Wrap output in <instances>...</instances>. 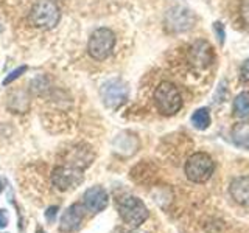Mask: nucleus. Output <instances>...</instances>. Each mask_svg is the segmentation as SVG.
Returning <instances> with one entry per match:
<instances>
[{"mask_svg":"<svg viewBox=\"0 0 249 233\" xmlns=\"http://www.w3.org/2000/svg\"><path fill=\"white\" fill-rule=\"evenodd\" d=\"M154 104L159 114L165 116L176 115L182 107V95L176 84L162 81L154 90Z\"/></svg>","mask_w":249,"mask_h":233,"instance_id":"obj_1","label":"nucleus"},{"mask_svg":"<svg viewBox=\"0 0 249 233\" xmlns=\"http://www.w3.org/2000/svg\"><path fill=\"white\" fill-rule=\"evenodd\" d=\"M185 176L193 183H204L212 177L215 162L207 152H195L185 162Z\"/></svg>","mask_w":249,"mask_h":233,"instance_id":"obj_2","label":"nucleus"},{"mask_svg":"<svg viewBox=\"0 0 249 233\" xmlns=\"http://www.w3.org/2000/svg\"><path fill=\"white\" fill-rule=\"evenodd\" d=\"M61 11L53 0H36L31 6L30 20L39 30H52L58 25Z\"/></svg>","mask_w":249,"mask_h":233,"instance_id":"obj_3","label":"nucleus"},{"mask_svg":"<svg viewBox=\"0 0 249 233\" xmlns=\"http://www.w3.org/2000/svg\"><path fill=\"white\" fill-rule=\"evenodd\" d=\"M115 47V34L112 30L106 27L92 31L88 41V53L95 61H105L112 54Z\"/></svg>","mask_w":249,"mask_h":233,"instance_id":"obj_4","label":"nucleus"},{"mask_svg":"<svg viewBox=\"0 0 249 233\" xmlns=\"http://www.w3.org/2000/svg\"><path fill=\"white\" fill-rule=\"evenodd\" d=\"M117 208L124 224L136 229L140 227L148 217V208L139 198L136 196H123L117 202Z\"/></svg>","mask_w":249,"mask_h":233,"instance_id":"obj_5","label":"nucleus"},{"mask_svg":"<svg viewBox=\"0 0 249 233\" xmlns=\"http://www.w3.org/2000/svg\"><path fill=\"white\" fill-rule=\"evenodd\" d=\"M101 100L106 107L109 109H119L123 106L128 100V84L120 78H114V80L106 81L101 85Z\"/></svg>","mask_w":249,"mask_h":233,"instance_id":"obj_6","label":"nucleus"},{"mask_svg":"<svg viewBox=\"0 0 249 233\" xmlns=\"http://www.w3.org/2000/svg\"><path fill=\"white\" fill-rule=\"evenodd\" d=\"M52 182L58 190H72L83 182V169L70 165L56 166L52 173Z\"/></svg>","mask_w":249,"mask_h":233,"instance_id":"obj_7","label":"nucleus"},{"mask_svg":"<svg viewBox=\"0 0 249 233\" xmlns=\"http://www.w3.org/2000/svg\"><path fill=\"white\" fill-rule=\"evenodd\" d=\"M213 49L210 42L204 41V39H198L195 41L190 49H189V62L195 67V68H199V70H204L207 67L212 66L213 62Z\"/></svg>","mask_w":249,"mask_h":233,"instance_id":"obj_8","label":"nucleus"},{"mask_svg":"<svg viewBox=\"0 0 249 233\" xmlns=\"http://www.w3.org/2000/svg\"><path fill=\"white\" fill-rule=\"evenodd\" d=\"M195 20H196V17H195L190 10L182 6H175L167 13L165 25L167 30L171 31V33H181V31L190 30Z\"/></svg>","mask_w":249,"mask_h":233,"instance_id":"obj_9","label":"nucleus"},{"mask_svg":"<svg viewBox=\"0 0 249 233\" xmlns=\"http://www.w3.org/2000/svg\"><path fill=\"white\" fill-rule=\"evenodd\" d=\"M83 200H84V207L88 208L89 212L100 213L107 207L109 198L105 188H101V186H92V188H89L84 193Z\"/></svg>","mask_w":249,"mask_h":233,"instance_id":"obj_10","label":"nucleus"},{"mask_svg":"<svg viewBox=\"0 0 249 233\" xmlns=\"http://www.w3.org/2000/svg\"><path fill=\"white\" fill-rule=\"evenodd\" d=\"M92 151L89 146L86 145H75L73 148H70V150L66 151V165H70V166H75V168H86L89 166L92 163Z\"/></svg>","mask_w":249,"mask_h":233,"instance_id":"obj_11","label":"nucleus"},{"mask_svg":"<svg viewBox=\"0 0 249 233\" xmlns=\"http://www.w3.org/2000/svg\"><path fill=\"white\" fill-rule=\"evenodd\" d=\"M84 219V208L83 205L80 204H73L70 205L64 215L61 217V222H59V229L61 232H66V233H70V232H75L81 227V222Z\"/></svg>","mask_w":249,"mask_h":233,"instance_id":"obj_12","label":"nucleus"},{"mask_svg":"<svg viewBox=\"0 0 249 233\" xmlns=\"http://www.w3.org/2000/svg\"><path fill=\"white\" fill-rule=\"evenodd\" d=\"M231 196L232 199L237 202V204L249 207V177L248 176H241L235 177L231 182Z\"/></svg>","mask_w":249,"mask_h":233,"instance_id":"obj_13","label":"nucleus"},{"mask_svg":"<svg viewBox=\"0 0 249 233\" xmlns=\"http://www.w3.org/2000/svg\"><path fill=\"white\" fill-rule=\"evenodd\" d=\"M233 115L237 118L246 120L249 118V92H241L233 100Z\"/></svg>","mask_w":249,"mask_h":233,"instance_id":"obj_14","label":"nucleus"},{"mask_svg":"<svg viewBox=\"0 0 249 233\" xmlns=\"http://www.w3.org/2000/svg\"><path fill=\"white\" fill-rule=\"evenodd\" d=\"M212 118H210V111L207 107H199L198 111H195L192 115V124L199 131H204L210 126Z\"/></svg>","mask_w":249,"mask_h":233,"instance_id":"obj_15","label":"nucleus"},{"mask_svg":"<svg viewBox=\"0 0 249 233\" xmlns=\"http://www.w3.org/2000/svg\"><path fill=\"white\" fill-rule=\"evenodd\" d=\"M27 70H28V67H27V66H20V67H18V68H14L13 72L8 73V76L3 80V85L11 84L13 81H16V80H18V78H20L23 73H25Z\"/></svg>","mask_w":249,"mask_h":233,"instance_id":"obj_16","label":"nucleus"},{"mask_svg":"<svg viewBox=\"0 0 249 233\" xmlns=\"http://www.w3.org/2000/svg\"><path fill=\"white\" fill-rule=\"evenodd\" d=\"M240 16L243 23L249 28V0H240Z\"/></svg>","mask_w":249,"mask_h":233,"instance_id":"obj_17","label":"nucleus"},{"mask_svg":"<svg viewBox=\"0 0 249 233\" xmlns=\"http://www.w3.org/2000/svg\"><path fill=\"white\" fill-rule=\"evenodd\" d=\"M240 78H241V81L249 83V58L240 67Z\"/></svg>","mask_w":249,"mask_h":233,"instance_id":"obj_18","label":"nucleus"},{"mask_svg":"<svg viewBox=\"0 0 249 233\" xmlns=\"http://www.w3.org/2000/svg\"><path fill=\"white\" fill-rule=\"evenodd\" d=\"M213 28H215V33L218 36V41H220V44H224V27L221 22H215L213 23Z\"/></svg>","mask_w":249,"mask_h":233,"instance_id":"obj_19","label":"nucleus"},{"mask_svg":"<svg viewBox=\"0 0 249 233\" xmlns=\"http://www.w3.org/2000/svg\"><path fill=\"white\" fill-rule=\"evenodd\" d=\"M56 212H58V207H50L49 210H47V212H45L47 221H53L54 216H56Z\"/></svg>","mask_w":249,"mask_h":233,"instance_id":"obj_20","label":"nucleus"},{"mask_svg":"<svg viewBox=\"0 0 249 233\" xmlns=\"http://www.w3.org/2000/svg\"><path fill=\"white\" fill-rule=\"evenodd\" d=\"M8 225V213L6 210H0V229H3Z\"/></svg>","mask_w":249,"mask_h":233,"instance_id":"obj_21","label":"nucleus"},{"mask_svg":"<svg viewBox=\"0 0 249 233\" xmlns=\"http://www.w3.org/2000/svg\"><path fill=\"white\" fill-rule=\"evenodd\" d=\"M3 191V182H2V179H0V193Z\"/></svg>","mask_w":249,"mask_h":233,"instance_id":"obj_22","label":"nucleus"}]
</instances>
